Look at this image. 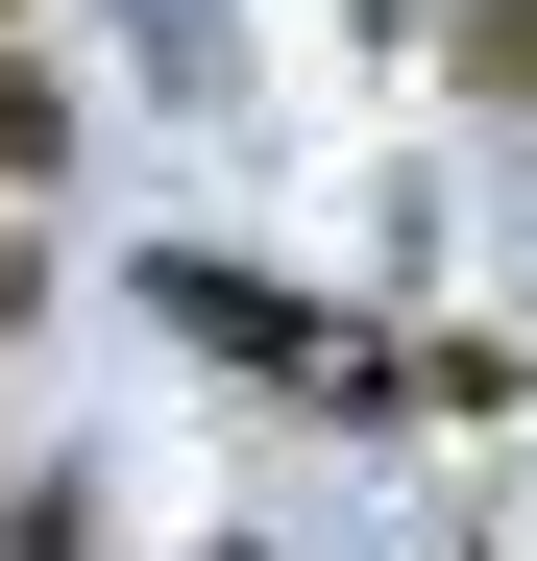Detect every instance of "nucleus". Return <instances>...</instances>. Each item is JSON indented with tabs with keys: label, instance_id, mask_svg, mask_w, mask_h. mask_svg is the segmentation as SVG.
Returning <instances> with one entry per match:
<instances>
[{
	"label": "nucleus",
	"instance_id": "obj_4",
	"mask_svg": "<svg viewBox=\"0 0 537 561\" xmlns=\"http://www.w3.org/2000/svg\"><path fill=\"white\" fill-rule=\"evenodd\" d=\"M465 73H489V99H537V0H489V25H465Z\"/></svg>",
	"mask_w": 537,
	"mask_h": 561
},
{
	"label": "nucleus",
	"instance_id": "obj_2",
	"mask_svg": "<svg viewBox=\"0 0 537 561\" xmlns=\"http://www.w3.org/2000/svg\"><path fill=\"white\" fill-rule=\"evenodd\" d=\"M49 147H73V99H49V73H25V49H0V196H25V171H49Z\"/></svg>",
	"mask_w": 537,
	"mask_h": 561
},
{
	"label": "nucleus",
	"instance_id": "obj_7",
	"mask_svg": "<svg viewBox=\"0 0 537 561\" xmlns=\"http://www.w3.org/2000/svg\"><path fill=\"white\" fill-rule=\"evenodd\" d=\"M220 561H244V537H220Z\"/></svg>",
	"mask_w": 537,
	"mask_h": 561
},
{
	"label": "nucleus",
	"instance_id": "obj_3",
	"mask_svg": "<svg viewBox=\"0 0 537 561\" xmlns=\"http://www.w3.org/2000/svg\"><path fill=\"white\" fill-rule=\"evenodd\" d=\"M0 561H99V489H25V513H0Z\"/></svg>",
	"mask_w": 537,
	"mask_h": 561
},
{
	"label": "nucleus",
	"instance_id": "obj_5",
	"mask_svg": "<svg viewBox=\"0 0 537 561\" xmlns=\"http://www.w3.org/2000/svg\"><path fill=\"white\" fill-rule=\"evenodd\" d=\"M25 294H49V268H25V220H0V342H25Z\"/></svg>",
	"mask_w": 537,
	"mask_h": 561
},
{
	"label": "nucleus",
	"instance_id": "obj_1",
	"mask_svg": "<svg viewBox=\"0 0 537 561\" xmlns=\"http://www.w3.org/2000/svg\"><path fill=\"white\" fill-rule=\"evenodd\" d=\"M147 318L196 342V366H268V391H415L391 342H342V318H294V294H268V268H220V244H171V268H147Z\"/></svg>",
	"mask_w": 537,
	"mask_h": 561
},
{
	"label": "nucleus",
	"instance_id": "obj_6",
	"mask_svg": "<svg viewBox=\"0 0 537 561\" xmlns=\"http://www.w3.org/2000/svg\"><path fill=\"white\" fill-rule=\"evenodd\" d=\"M0 25H25V0H0Z\"/></svg>",
	"mask_w": 537,
	"mask_h": 561
}]
</instances>
